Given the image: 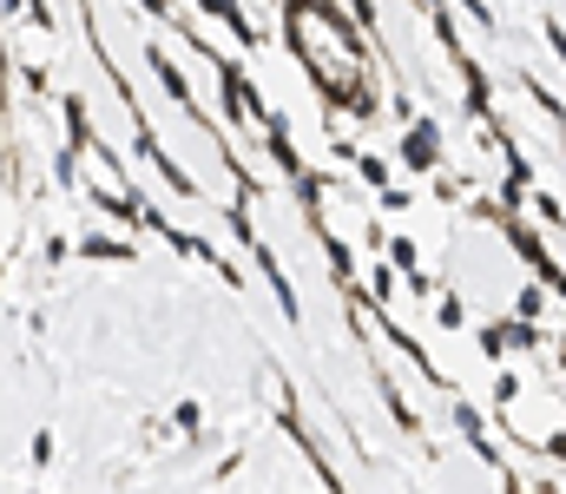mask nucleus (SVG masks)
<instances>
[]
</instances>
